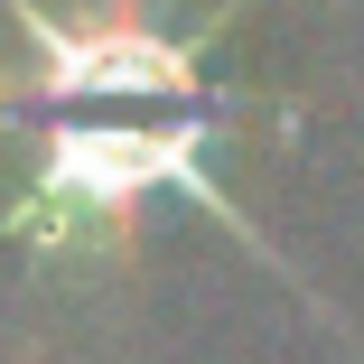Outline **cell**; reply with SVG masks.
Here are the masks:
<instances>
[{
    "label": "cell",
    "mask_w": 364,
    "mask_h": 364,
    "mask_svg": "<svg viewBox=\"0 0 364 364\" xmlns=\"http://www.w3.org/2000/svg\"><path fill=\"white\" fill-rule=\"evenodd\" d=\"M10 28L28 38V65L0 75V131L28 150L10 243H94L159 196L205 205L252 243L243 205L215 178L252 103L205 65V38H178L140 10L56 19L47 0H10Z\"/></svg>",
    "instance_id": "6da1fadb"
}]
</instances>
